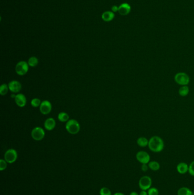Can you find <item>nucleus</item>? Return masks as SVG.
<instances>
[{"label":"nucleus","mask_w":194,"mask_h":195,"mask_svg":"<svg viewBox=\"0 0 194 195\" xmlns=\"http://www.w3.org/2000/svg\"><path fill=\"white\" fill-rule=\"evenodd\" d=\"M148 147L151 151L160 152L163 151L165 144L162 139L158 136H153L149 140Z\"/></svg>","instance_id":"1"},{"label":"nucleus","mask_w":194,"mask_h":195,"mask_svg":"<svg viewBox=\"0 0 194 195\" xmlns=\"http://www.w3.org/2000/svg\"><path fill=\"white\" fill-rule=\"evenodd\" d=\"M175 82L181 86H188L190 83V76L186 73L183 72H180L175 74L174 76Z\"/></svg>","instance_id":"2"},{"label":"nucleus","mask_w":194,"mask_h":195,"mask_svg":"<svg viewBox=\"0 0 194 195\" xmlns=\"http://www.w3.org/2000/svg\"><path fill=\"white\" fill-rule=\"evenodd\" d=\"M66 128L70 134L75 135L78 134L80 131V124L76 120H69L67 122Z\"/></svg>","instance_id":"3"},{"label":"nucleus","mask_w":194,"mask_h":195,"mask_svg":"<svg viewBox=\"0 0 194 195\" xmlns=\"http://www.w3.org/2000/svg\"><path fill=\"white\" fill-rule=\"evenodd\" d=\"M139 187L143 191H147L152 185V180L148 176H143L139 180Z\"/></svg>","instance_id":"4"},{"label":"nucleus","mask_w":194,"mask_h":195,"mask_svg":"<svg viewBox=\"0 0 194 195\" xmlns=\"http://www.w3.org/2000/svg\"><path fill=\"white\" fill-rule=\"evenodd\" d=\"M29 64L25 61H20L16 64V72L19 76L25 75L29 70Z\"/></svg>","instance_id":"5"},{"label":"nucleus","mask_w":194,"mask_h":195,"mask_svg":"<svg viewBox=\"0 0 194 195\" xmlns=\"http://www.w3.org/2000/svg\"><path fill=\"white\" fill-rule=\"evenodd\" d=\"M18 154L17 152L14 149H9L5 152L4 158L6 162L9 164L13 163L17 159Z\"/></svg>","instance_id":"6"},{"label":"nucleus","mask_w":194,"mask_h":195,"mask_svg":"<svg viewBox=\"0 0 194 195\" xmlns=\"http://www.w3.org/2000/svg\"><path fill=\"white\" fill-rule=\"evenodd\" d=\"M136 159L141 164H148L150 160V156L146 151H141L137 153Z\"/></svg>","instance_id":"7"},{"label":"nucleus","mask_w":194,"mask_h":195,"mask_svg":"<svg viewBox=\"0 0 194 195\" xmlns=\"http://www.w3.org/2000/svg\"><path fill=\"white\" fill-rule=\"evenodd\" d=\"M45 136V132L42 128L37 127L34 128L32 131V139L36 141H40L43 139Z\"/></svg>","instance_id":"8"},{"label":"nucleus","mask_w":194,"mask_h":195,"mask_svg":"<svg viewBox=\"0 0 194 195\" xmlns=\"http://www.w3.org/2000/svg\"><path fill=\"white\" fill-rule=\"evenodd\" d=\"M52 110L51 103L48 100H44L42 102L40 106V112L44 115L48 114Z\"/></svg>","instance_id":"9"},{"label":"nucleus","mask_w":194,"mask_h":195,"mask_svg":"<svg viewBox=\"0 0 194 195\" xmlns=\"http://www.w3.org/2000/svg\"><path fill=\"white\" fill-rule=\"evenodd\" d=\"M9 89L13 93H17L21 90L22 85L20 82L17 80H12L8 84Z\"/></svg>","instance_id":"10"},{"label":"nucleus","mask_w":194,"mask_h":195,"mask_svg":"<svg viewBox=\"0 0 194 195\" xmlns=\"http://www.w3.org/2000/svg\"><path fill=\"white\" fill-rule=\"evenodd\" d=\"M131 11V5L127 3H123L119 6V13L122 16H127Z\"/></svg>","instance_id":"11"},{"label":"nucleus","mask_w":194,"mask_h":195,"mask_svg":"<svg viewBox=\"0 0 194 195\" xmlns=\"http://www.w3.org/2000/svg\"><path fill=\"white\" fill-rule=\"evenodd\" d=\"M15 102L18 106L20 107H24L26 104V98L22 94H18L16 96Z\"/></svg>","instance_id":"12"},{"label":"nucleus","mask_w":194,"mask_h":195,"mask_svg":"<svg viewBox=\"0 0 194 195\" xmlns=\"http://www.w3.org/2000/svg\"><path fill=\"white\" fill-rule=\"evenodd\" d=\"M188 168L189 166L187 164L184 162H181L177 165V170L179 174L183 175L186 174L187 172H188Z\"/></svg>","instance_id":"13"},{"label":"nucleus","mask_w":194,"mask_h":195,"mask_svg":"<svg viewBox=\"0 0 194 195\" xmlns=\"http://www.w3.org/2000/svg\"><path fill=\"white\" fill-rule=\"evenodd\" d=\"M44 126L45 128L48 131H51L55 127L56 122L55 120L52 118H48L44 122Z\"/></svg>","instance_id":"14"},{"label":"nucleus","mask_w":194,"mask_h":195,"mask_svg":"<svg viewBox=\"0 0 194 195\" xmlns=\"http://www.w3.org/2000/svg\"><path fill=\"white\" fill-rule=\"evenodd\" d=\"M115 18V14L114 13L110 11H107V12L103 13L102 14V19L105 22H109Z\"/></svg>","instance_id":"15"},{"label":"nucleus","mask_w":194,"mask_h":195,"mask_svg":"<svg viewBox=\"0 0 194 195\" xmlns=\"http://www.w3.org/2000/svg\"><path fill=\"white\" fill-rule=\"evenodd\" d=\"M178 195H193V193L188 188L181 187L178 191Z\"/></svg>","instance_id":"16"},{"label":"nucleus","mask_w":194,"mask_h":195,"mask_svg":"<svg viewBox=\"0 0 194 195\" xmlns=\"http://www.w3.org/2000/svg\"><path fill=\"white\" fill-rule=\"evenodd\" d=\"M137 143L141 147H145L148 146L149 140L145 137H140L137 140Z\"/></svg>","instance_id":"17"},{"label":"nucleus","mask_w":194,"mask_h":195,"mask_svg":"<svg viewBox=\"0 0 194 195\" xmlns=\"http://www.w3.org/2000/svg\"><path fill=\"white\" fill-rule=\"evenodd\" d=\"M148 166H149V169H150L151 170L154 171H158L160 168V164L158 162H156V161L150 162L148 163Z\"/></svg>","instance_id":"18"},{"label":"nucleus","mask_w":194,"mask_h":195,"mask_svg":"<svg viewBox=\"0 0 194 195\" xmlns=\"http://www.w3.org/2000/svg\"><path fill=\"white\" fill-rule=\"evenodd\" d=\"M189 88L188 86H182L179 89V94L181 96H186L189 93Z\"/></svg>","instance_id":"19"},{"label":"nucleus","mask_w":194,"mask_h":195,"mask_svg":"<svg viewBox=\"0 0 194 195\" xmlns=\"http://www.w3.org/2000/svg\"><path fill=\"white\" fill-rule=\"evenodd\" d=\"M58 118L60 122H68L69 120V115L67 113L62 112L59 114V115L58 116Z\"/></svg>","instance_id":"20"},{"label":"nucleus","mask_w":194,"mask_h":195,"mask_svg":"<svg viewBox=\"0 0 194 195\" xmlns=\"http://www.w3.org/2000/svg\"><path fill=\"white\" fill-rule=\"evenodd\" d=\"M38 62H39V61H38V58L36 57H30L29 58V60H28V63L29 64V66L34 68V67H36L38 65Z\"/></svg>","instance_id":"21"},{"label":"nucleus","mask_w":194,"mask_h":195,"mask_svg":"<svg viewBox=\"0 0 194 195\" xmlns=\"http://www.w3.org/2000/svg\"><path fill=\"white\" fill-rule=\"evenodd\" d=\"M9 86L6 84H2L0 87V94L1 96H5L8 93Z\"/></svg>","instance_id":"22"},{"label":"nucleus","mask_w":194,"mask_h":195,"mask_svg":"<svg viewBox=\"0 0 194 195\" xmlns=\"http://www.w3.org/2000/svg\"><path fill=\"white\" fill-rule=\"evenodd\" d=\"M41 103L42 102H41V101H40V99L34 98V99L32 100L31 105L34 107H40Z\"/></svg>","instance_id":"23"},{"label":"nucleus","mask_w":194,"mask_h":195,"mask_svg":"<svg viewBox=\"0 0 194 195\" xmlns=\"http://www.w3.org/2000/svg\"><path fill=\"white\" fill-rule=\"evenodd\" d=\"M100 195H112V193L109 188L107 187H103L100 191Z\"/></svg>","instance_id":"24"},{"label":"nucleus","mask_w":194,"mask_h":195,"mask_svg":"<svg viewBox=\"0 0 194 195\" xmlns=\"http://www.w3.org/2000/svg\"><path fill=\"white\" fill-rule=\"evenodd\" d=\"M148 195H158V189L155 187H151L147 190Z\"/></svg>","instance_id":"25"},{"label":"nucleus","mask_w":194,"mask_h":195,"mask_svg":"<svg viewBox=\"0 0 194 195\" xmlns=\"http://www.w3.org/2000/svg\"><path fill=\"white\" fill-rule=\"evenodd\" d=\"M7 167V162L5 160H0V171H2Z\"/></svg>","instance_id":"26"},{"label":"nucleus","mask_w":194,"mask_h":195,"mask_svg":"<svg viewBox=\"0 0 194 195\" xmlns=\"http://www.w3.org/2000/svg\"><path fill=\"white\" fill-rule=\"evenodd\" d=\"M188 172L191 175L194 176V161L192 162L189 165Z\"/></svg>","instance_id":"27"},{"label":"nucleus","mask_w":194,"mask_h":195,"mask_svg":"<svg viewBox=\"0 0 194 195\" xmlns=\"http://www.w3.org/2000/svg\"><path fill=\"white\" fill-rule=\"evenodd\" d=\"M149 166H148V164H142L141 166V170L143 172L147 171L148 169H149Z\"/></svg>","instance_id":"28"},{"label":"nucleus","mask_w":194,"mask_h":195,"mask_svg":"<svg viewBox=\"0 0 194 195\" xmlns=\"http://www.w3.org/2000/svg\"><path fill=\"white\" fill-rule=\"evenodd\" d=\"M112 12H113V13L119 12V7L116 5H114L112 7Z\"/></svg>","instance_id":"29"},{"label":"nucleus","mask_w":194,"mask_h":195,"mask_svg":"<svg viewBox=\"0 0 194 195\" xmlns=\"http://www.w3.org/2000/svg\"><path fill=\"white\" fill-rule=\"evenodd\" d=\"M139 195H148V193L146 191H143L142 190L140 192Z\"/></svg>","instance_id":"30"},{"label":"nucleus","mask_w":194,"mask_h":195,"mask_svg":"<svg viewBox=\"0 0 194 195\" xmlns=\"http://www.w3.org/2000/svg\"><path fill=\"white\" fill-rule=\"evenodd\" d=\"M130 195H139V194L136 192H131L130 193Z\"/></svg>","instance_id":"31"},{"label":"nucleus","mask_w":194,"mask_h":195,"mask_svg":"<svg viewBox=\"0 0 194 195\" xmlns=\"http://www.w3.org/2000/svg\"><path fill=\"white\" fill-rule=\"evenodd\" d=\"M113 195H125L123 193H121V192H117V193H116Z\"/></svg>","instance_id":"32"},{"label":"nucleus","mask_w":194,"mask_h":195,"mask_svg":"<svg viewBox=\"0 0 194 195\" xmlns=\"http://www.w3.org/2000/svg\"><path fill=\"white\" fill-rule=\"evenodd\" d=\"M16 95H14V94H12V98H16Z\"/></svg>","instance_id":"33"}]
</instances>
